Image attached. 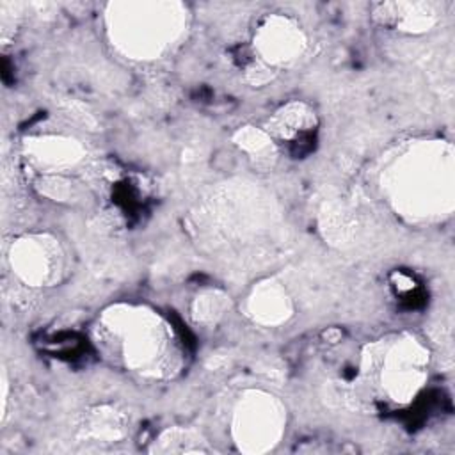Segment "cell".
Instances as JSON below:
<instances>
[{"mask_svg":"<svg viewBox=\"0 0 455 455\" xmlns=\"http://www.w3.org/2000/svg\"><path fill=\"white\" fill-rule=\"evenodd\" d=\"M98 343L123 368L149 379L172 377L181 352L172 327L146 306L116 304L98 322Z\"/></svg>","mask_w":455,"mask_h":455,"instance_id":"1","label":"cell"},{"mask_svg":"<svg viewBox=\"0 0 455 455\" xmlns=\"http://www.w3.org/2000/svg\"><path fill=\"white\" fill-rule=\"evenodd\" d=\"M395 210L409 220H432L453 208L451 148L439 140L419 142L400 153L384 172Z\"/></svg>","mask_w":455,"mask_h":455,"instance_id":"2","label":"cell"},{"mask_svg":"<svg viewBox=\"0 0 455 455\" xmlns=\"http://www.w3.org/2000/svg\"><path fill=\"white\" fill-rule=\"evenodd\" d=\"M178 4L124 2L112 4L108 30L116 46L133 59L160 57L183 30Z\"/></svg>","mask_w":455,"mask_h":455,"instance_id":"3","label":"cell"},{"mask_svg":"<svg viewBox=\"0 0 455 455\" xmlns=\"http://www.w3.org/2000/svg\"><path fill=\"white\" fill-rule=\"evenodd\" d=\"M363 370L375 377L387 400L407 403L427 382L428 350L414 336L402 334L368 347Z\"/></svg>","mask_w":455,"mask_h":455,"instance_id":"4","label":"cell"},{"mask_svg":"<svg viewBox=\"0 0 455 455\" xmlns=\"http://www.w3.org/2000/svg\"><path fill=\"white\" fill-rule=\"evenodd\" d=\"M286 425V409L265 391H247L233 409L231 434L238 450L263 453L272 450Z\"/></svg>","mask_w":455,"mask_h":455,"instance_id":"5","label":"cell"},{"mask_svg":"<svg viewBox=\"0 0 455 455\" xmlns=\"http://www.w3.org/2000/svg\"><path fill=\"white\" fill-rule=\"evenodd\" d=\"M12 274L28 288L50 286L64 272V251L48 235H25L16 238L7 252Z\"/></svg>","mask_w":455,"mask_h":455,"instance_id":"6","label":"cell"},{"mask_svg":"<svg viewBox=\"0 0 455 455\" xmlns=\"http://www.w3.org/2000/svg\"><path fill=\"white\" fill-rule=\"evenodd\" d=\"M306 46L307 37L300 23L283 12L263 16L252 34L254 59L274 71L299 60Z\"/></svg>","mask_w":455,"mask_h":455,"instance_id":"7","label":"cell"},{"mask_svg":"<svg viewBox=\"0 0 455 455\" xmlns=\"http://www.w3.org/2000/svg\"><path fill=\"white\" fill-rule=\"evenodd\" d=\"M27 158L46 176H64L85 158V148L62 135L34 137L25 144Z\"/></svg>","mask_w":455,"mask_h":455,"instance_id":"8","label":"cell"},{"mask_svg":"<svg viewBox=\"0 0 455 455\" xmlns=\"http://www.w3.org/2000/svg\"><path fill=\"white\" fill-rule=\"evenodd\" d=\"M275 146H297L316 133V112L304 101H288L281 105L263 126Z\"/></svg>","mask_w":455,"mask_h":455,"instance_id":"9","label":"cell"},{"mask_svg":"<svg viewBox=\"0 0 455 455\" xmlns=\"http://www.w3.org/2000/svg\"><path fill=\"white\" fill-rule=\"evenodd\" d=\"M247 315L252 322L275 327L293 315V304L284 286L274 279L258 283L247 297Z\"/></svg>","mask_w":455,"mask_h":455,"instance_id":"10","label":"cell"},{"mask_svg":"<svg viewBox=\"0 0 455 455\" xmlns=\"http://www.w3.org/2000/svg\"><path fill=\"white\" fill-rule=\"evenodd\" d=\"M373 16L384 27L407 34H423L437 23V12L425 2H384L377 4Z\"/></svg>","mask_w":455,"mask_h":455,"instance_id":"11","label":"cell"},{"mask_svg":"<svg viewBox=\"0 0 455 455\" xmlns=\"http://www.w3.org/2000/svg\"><path fill=\"white\" fill-rule=\"evenodd\" d=\"M82 437L96 443L121 441L128 432V418L112 405H98L84 414L80 423Z\"/></svg>","mask_w":455,"mask_h":455,"instance_id":"12","label":"cell"},{"mask_svg":"<svg viewBox=\"0 0 455 455\" xmlns=\"http://www.w3.org/2000/svg\"><path fill=\"white\" fill-rule=\"evenodd\" d=\"M233 142L249 155L258 167H272L277 158V146L265 128L242 126L235 132Z\"/></svg>","mask_w":455,"mask_h":455,"instance_id":"13","label":"cell"},{"mask_svg":"<svg viewBox=\"0 0 455 455\" xmlns=\"http://www.w3.org/2000/svg\"><path fill=\"white\" fill-rule=\"evenodd\" d=\"M203 435L192 428L171 427L164 430L153 443L151 451L158 453H190V451H208Z\"/></svg>","mask_w":455,"mask_h":455,"instance_id":"14","label":"cell"},{"mask_svg":"<svg viewBox=\"0 0 455 455\" xmlns=\"http://www.w3.org/2000/svg\"><path fill=\"white\" fill-rule=\"evenodd\" d=\"M229 307V297L220 290H206L199 293L190 307V315L196 323L212 325L217 323Z\"/></svg>","mask_w":455,"mask_h":455,"instance_id":"15","label":"cell"}]
</instances>
